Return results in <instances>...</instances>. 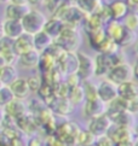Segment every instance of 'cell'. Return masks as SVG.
Here are the masks:
<instances>
[{"label": "cell", "mask_w": 138, "mask_h": 146, "mask_svg": "<svg viewBox=\"0 0 138 146\" xmlns=\"http://www.w3.org/2000/svg\"><path fill=\"white\" fill-rule=\"evenodd\" d=\"M60 47L68 53H75L81 44V35L78 29L64 27L62 33L54 41Z\"/></svg>", "instance_id": "6da1fadb"}, {"label": "cell", "mask_w": 138, "mask_h": 146, "mask_svg": "<svg viewBox=\"0 0 138 146\" xmlns=\"http://www.w3.org/2000/svg\"><path fill=\"white\" fill-rule=\"evenodd\" d=\"M46 21V16L41 11H39L38 9H30V11L22 18L21 23H22L24 33L35 35L42 32Z\"/></svg>", "instance_id": "7a4b0ae2"}, {"label": "cell", "mask_w": 138, "mask_h": 146, "mask_svg": "<svg viewBox=\"0 0 138 146\" xmlns=\"http://www.w3.org/2000/svg\"><path fill=\"white\" fill-rule=\"evenodd\" d=\"M109 82H111L115 86H120L123 83L130 82L133 80V70H132V65L129 63L119 64L114 68H111L108 75L105 76Z\"/></svg>", "instance_id": "3957f363"}, {"label": "cell", "mask_w": 138, "mask_h": 146, "mask_svg": "<svg viewBox=\"0 0 138 146\" xmlns=\"http://www.w3.org/2000/svg\"><path fill=\"white\" fill-rule=\"evenodd\" d=\"M76 58H78V70L76 74L80 77L82 82L90 81V79L93 76L94 71V63L93 58L90 57L85 52H76Z\"/></svg>", "instance_id": "277c9868"}, {"label": "cell", "mask_w": 138, "mask_h": 146, "mask_svg": "<svg viewBox=\"0 0 138 146\" xmlns=\"http://www.w3.org/2000/svg\"><path fill=\"white\" fill-rule=\"evenodd\" d=\"M30 11V6L25 0H12L5 7V19L22 21V18Z\"/></svg>", "instance_id": "5b68a950"}, {"label": "cell", "mask_w": 138, "mask_h": 146, "mask_svg": "<svg viewBox=\"0 0 138 146\" xmlns=\"http://www.w3.org/2000/svg\"><path fill=\"white\" fill-rule=\"evenodd\" d=\"M80 130L81 129L79 128L76 123L67 121L57 127L54 135H56L58 139L62 140L63 143H66L67 145H70L73 143H76V139H78V135L80 133Z\"/></svg>", "instance_id": "8992f818"}, {"label": "cell", "mask_w": 138, "mask_h": 146, "mask_svg": "<svg viewBox=\"0 0 138 146\" xmlns=\"http://www.w3.org/2000/svg\"><path fill=\"white\" fill-rule=\"evenodd\" d=\"M85 18H86V16L75 6V3H73L70 6L63 12V15L61 16L60 19L63 22L64 27L78 29L79 27L82 25Z\"/></svg>", "instance_id": "52a82bcc"}, {"label": "cell", "mask_w": 138, "mask_h": 146, "mask_svg": "<svg viewBox=\"0 0 138 146\" xmlns=\"http://www.w3.org/2000/svg\"><path fill=\"white\" fill-rule=\"evenodd\" d=\"M111 121L107 115H100L98 117L91 118L87 124V130L92 133L94 137H102V135H107L109 128L111 127Z\"/></svg>", "instance_id": "ba28073f"}, {"label": "cell", "mask_w": 138, "mask_h": 146, "mask_svg": "<svg viewBox=\"0 0 138 146\" xmlns=\"http://www.w3.org/2000/svg\"><path fill=\"white\" fill-rule=\"evenodd\" d=\"M97 97L102 103L108 105L118 98V87L108 80L100 81L97 85Z\"/></svg>", "instance_id": "9c48e42d"}, {"label": "cell", "mask_w": 138, "mask_h": 146, "mask_svg": "<svg viewBox=\"0 0 138 146\" xmlns=\"http://www.w3.org/2000/svg\"><path fill=\"white\" fill-rule=\"evenodd\" d=\"M57 69L60 70L62 76L76 74V70H78L76 52L75 53H68V52H66L62 58L57 62Z\"/></svg>", "instance_id": "30bf717a"}, {"label": "cell", "mask_w": 138, "mask_h": 146, "mask_svg": "<svg viewBox=\"0 0 138 146\" xmlns=\"http://www.w3.org/2000/svg\"><path fill=\"white\" fill-rule=\"evenodd\" d=\"M93 63H94L93 75L97 77L107 76L111 68L115 66L113 58H111V54H99L98 53L93 58Z\"/></svg>", "instance_id": "8fae6325"}, {"label": "cell", "mask_w": 138, "mask_h": 146, "mask_svg": "<svg viewBox=\"0 0 138 146\" xmlns=\"http://www.w3.org/2000/svg\"><path fill=\"white\" fill-rule=\"evenodd\" d=\"M0 59L4 65H13L17 60V56L13 52V40L5 36L0 39Z\"/></svg>", "instance_id": "7c38bea8"}, {"label": "cell", "mask_w": 138, "mask_h": 146, "mask_svg": "<svg viewBox=\"0 0 138 146\" xmlns=\"http://www.w3.org/2000/svg\"><path fill=\"white\" fill-rule=\"evenodd\" d=\"M108 138L113 141L114 145L123 143V141H130L133 140V133H132V128H127V127H120V126H115L111 124V127L108 130Z\"/></svg>", "instance_id": "4fadbf2b"}, {"label": "cell", "mask_w": 138, "mask_h": 146, "mask_svg": "<svg viewBox=\"0 0 138 146\" xmlns=\"http://www.w3.org/2000/svg\"><path fill=\"white\" fill-rule=\"evenodd\" d=\"M3 111L5 113V116H7L12 119H18L21 117H23L24 115L28 113V109H27V104L23 100H18V99H13V100L6 105Z\"/></svg>", "instance_id": "5bb4252c"}, {"label": "cell", "mask_w": 138, "mask_h": 146, "mask_svg": "<svg viewBox=\"0 0 138 146\" xmlns=\"http://www.w3.org/2000/svg\"><path fill=\"white\" fill-rule=\"evenodd\" d=\"M34 50V40L33 35L23 33L19 38L13 40V52L17 56V58L19 56H22L27 52Z\"/></svg>", "instance_id": "9a60e30c"}, {"label": "cell", "mask_w": 138, "mask_h": 146, "mask_svg": "<svg viewBox=\"0 0 138 146\" xmlns=\"http://www.w3.org/2000/svg\"><path fill=\"white\" fill-rule=\"evenodd\" d=\"M105 109H107V105L97 98V99H92V100H85L82 111L85 116L88 119H91V118L100 116V115H104Z\"/></svg>", "instance_id": "2e32d148"}, {"label": "cell", "mask_w": 138, "mask_h": 146, "mask_svg": "<svg viewBox=\"0 0 138 146\" xmlns=\"http://www.w3.org/2000/svg\"><path fill=\"white\" fill-rule=\"evenodd\" d=\"M118 87V97L126 102H137L138 100V83L130 81L123 83Z\"/></svg>", "instance_id": "e0dca14e"}, {"label": "cell", "mask_w": 138, "mask_h": 146, "mask_svg": "<svg viewBox=\"0 0 138 146\" xmlns=\"http://www.w3.org/2000/svg\"><path fill=\"white\" fill-rule=\"evenodd\" d=\"M3 33L5 38H9L11 40H15L19 38L24 33L23 27L21 21H13V19H4L3 22Z\"/></svg>", "instance_id": "ac0fdd59"}, {"label": "cell", "mask_w": 138, "mask_h": 146, "mask_svg": "<svg viewBox=\"0 0 138 146\" xmlns=\"http://www.w3.org/2000/svg\"><path fill=\"white\" fill-rule=\"evenodd\" d=\"M16 126H17L19 132H22L24 134H28V135H35V130L38 129L39 124L36 123L35 118L31 116L30 113L24 115L23 117H21L18 119H16Z\"/></svg>", "instance_id": "d6986e66"}, {"label": "cell", "mask_w": 138, "mask_h": 146, "mask_svg": "<svg viewBox=\"0 0 138 146\" xmlns=\"http://www.w3.org/2000/svg\"><path fill=\"white\" fill-rule=\"evenodd\" d=\"M49 109L54 113L61 115V116H68L69 113L73 112L74 105L68 100V98H56L49 106Z\"/></svg>", "instance_id": "ffe728a7"}, {"label": "cell", "mask_w": 138, "mask_h": 146, "mask_svg": "<svg viewBox=\"0 0 138 146\" xmlns=\"http://www.w3.org/2000/svg\"><path fill=\"white\" fill-rule=\"evenodd\" d=\"M10 90H11L15 99H18V100H24V99H27L30 94L29 87L27 85V80L23 79V77H18V79L10 86Z\"/></svg>", "instance_id": "44dd1931"}, {"label": "cell", "mask_w": 138, "mask_h": 146, "mask_svg": "<svg viewBox=\"0 0 138 146\" xmlns=\"http://www.w3.org/2000/svg\"><path fill=\"white\" fill-rule=\"evenodd\" d=\"M109 13H110V18L113 21H119L123 19L127 13H129V9H127V5L125 1H121V0H115V1H111L107 4Z\"/></svg>", "instance_id": "7402d4cb"}, {"label": "cell", "mask_w": 138, "mask_h": 146, "mask_svg": "<svg viewBox=\"0 0 138 146\" xmlns=\"http://www.w3.org/2000/svg\"><path fill=\"white\" fill-rule=\"evenodd\" d=\"M63 29H64V24H63L62 21L58 19V18L51 17V18H49V19L46 21L42 32H45L52 40L55 41L58 38V35L62 33Z\"/></svg>", "instance_id": "603a6c76"}, {"label": "cell", "mask_w": 138, "mask_h": 146, "mask_svg": "<svg viewBox=\"0 0 138 146\" xmlns=\"http://www.w3.org/2000/svg\"><path fill=\"white\" fill-rule=\"evenodd\" d=\"M18 79V74L15 65H3L0 68V82L3 86L10 87Z\"/></svg>", "instance_id": "cb8c5ba5"}, {"label": "cell", "mask_w": 138, "mask_h": 146, "mask_svg": "<svg viewBox=\"0 0 138 146\" xmlns=\"http://www.w3.org/2000/svg\"><path fill=\"white\" fill-rule=\"evenodd\" d=\"M109 119L111 121V123L115 124V126H120V127H127V128H132V124H133V115L129 111H121L118 113L110 115L108 116Z\"/></svg>", "instance_id": "d4e9b609"}, {"label": "cell", "mask_w": 138, "mask_h": 146, "mask_svg": "<svg viewBox=\"0 0 138 146\" xmlns=\"http://www.w3.org/2000/svg\"><path fill=\"white\" fill-rule=\"evenodd\" d=\"M40 53L35 50H31L27 53H24L22 56H19L17 58V62L19 63L21 66L27 68V69H31V68H36L39 63Z\"/></svg>", "instance_id": "484cf974"}, {"label": "cell", "mask_w": 138, "mask_h": 146, "mask_svg": "<svg viewBox=\"0 0 138 146\" xmlns=\"http://www.w3.org/2000/svg\"><path fill=\"white\" fill-rule=\"evenodd\" d=\"M75 3V6L80 10L85 16H91L99 9L102 5V1L99 0H78Z\"/></svg>", "instance_id": "4316f807"}, {"label": "cell", "mask_w": 138, "mask_h": 146, "mask_svg": "<svg viewBox=\"0 0 138 146\" xmlns=\"http://www.w3.org/2000/svg\"><path fill=\"white\" fill-rule=\"evenodd\" d=\"M33 40H34V50L38 51L39 53L45 52L52 44H54V40H52L45 32H40L38 34L33 35Z\"/></svg>", "instance_id": "83f0119b"}, {"label": "cell", "mask_w": 138, "mask_h": 146, "mask_svg": "<svg viewBox=\"0 0 138 146\" xmlns=\"http://www.w3.org/2000/svg\"><path fill=\"white\" fill-rule=\"evenodd\" d=\"M137 39V35L136 33L133 32H131V30L129 29H126L124 27V30H123V33L120 34V36L118 38V40L115 41V44L118 45V47L120 48H124V47H127V46H131L132 44H135V41Z\"/></svg>", "instance_id": "f1b7e54d"}, {"label": "cell", "mask_w": 138, "mask_h": 146, "mask_svg": "<svg viewBox=\"0 0 138 146\" xmlns=\"http://www.w3.org/2000/svg\"><path fill=\"white\" fill-rule=\"evenodd\" d=\"M56 66H57L56 60L52 58L51 56H49V54L46 53V52H42V53H40L38 68L40 69V71L42 72V74H45V72L50 71V70H52V69H55Z\"/></svg>", "instance_id": "f546056e"}, {"label": "cell", "mask_w": 138, "mask_h": 146, "mask_svg": "<svg viewBox=\"0 0 138 146\" xmlns=\"http://www.w3.org/2000/svg\"><path fill=\"white\" fill-rule=\"evenodd\" d=\"M38 94L40 97V100L44 103L47 108H49L52 104V102L56 99L55 93H54V87L44 85V83H42V86L40 87V90L38 91Z\"/></svg>", "instance_id": "4dcf8cb0"}, {"label": "cell", "mask_w": 138, "mask_h": 146, "mask_svg": "<svg viewBox=\"0 0 138 146\" xmlns=\"http://www.w3.org/2000/svg\"><path fill=\"white\" fill-rule=\"evenodd\" d=\"M87 36H88V44L94 51L98 48V46L103 42L105 38H107V35L104 33V28L94 30V32L87 34Z\"/></svg>", "instance_id": "1f68e13d"}, {"label": "cell", "mask_w": 138, "mask_h": 146, "mask_svg": "<svg viewBox=\"0 0 138 146\" xmlns=\"http://www.w3.org/2000/svg\"><path fill=\"white\" fill-rule=\"evenodd\" d=\"M120 48L118 47V45L107 36V38L104 39L103 42L98 46V48L96 51L98 52L99 54H113V53H115V52H118Z\"/></svg>", "instance_id": "d6a6232c"}, {"label": "cell", "mask_w": 138, "mask_h": 146, "mask_svg": "<svg viewBox=\"0 0 138 146\" xmlns=\"http://www.w3.org/2000/svg\"><path fill=\"white\" fill-rule=\"evenodd\" d=\"M121 23H123V25L126 29H129L133 33H137L138 32V13L129 12L123 18V22Z\"/></svg>", "instance_id": "836d02e7"}, {"label": "cell", "mask_w": 138, "mask_h": 146, "mask_svg": "<svg viewBox=\"0 0 138 146\" xmlns=\"http://www.w3.org/2000/svg\"><path fill=\"white\" fill-rule=\"evenodd\" d=\"M68 100L73 105L81 104L85 100V94H84V90H82V86L81 85L75 87V88H72V90L69 91Z\"/></svg>", "instance_id": "e575fe53"}, {"label": "cell", "mask_w": 138, "mask_h": 146, "mask_svg": "<svg viewBox=\"0 0 138 146\" xmlns=\"http://www.w3.org/2000/svg\"><path fill=\"white\" fill-rule=\"evenodd\" d=\"M96 137L90 133L88 130H80V133L78 135L76 143L80 146H94V143H96Z\"/></svg>", "instance_id": "d590c367"}, {"label": "cell", "mask_w": 138, "mask_h": 146, "mask_svg": "<svg viewBox=\"0 0 138 146\" xmlns=\"http://www.w3.org/2000/svg\"><path fill=\"white\" fill-rule=\"evenodd\" d=\"M82 90H84V94H85V100H92V99H97V85L90 82V81H85L82 83Z\"/></svg>", "instance_id": "8d00e7d4"}, {"label": "cell", "mask_w": 138, "mask_h": 146, "mask_svg": "<svg viewBox=\"0 0 138 146\" xmlns=\"http://www.w3.org/2000/svg\"><path fill=\"white\" fill-rule=\"evenodd\" d=\"M15 99L13 94L10 87H6V86H3L0 88V109H4L6 105H9L10 103Z\"/></svg>", "instance_id": "74e56055"}, {"label": "cell", "mask_w": 138, "mask_h": 146, "mask_svg": "<svg viewBox=\"0 0 138 146\" xmlns=\"http://www.w3.org/2000/svg\"><path fill=\"white\" fill-rule=\"evenodd\" d=\"M25 80H27V85L29 87V91L38 93V91L40 90V87L42 86L41 77L38 76V75H31V76H29L28 79H25Z\"/></svg>", "instance_id": "f35d334b"}, {"label": "cell", "mask_w": 138, "mask_h": 146, "mask_svg": "<svg viewBox=\"0 0 138 146\" xmlns=\"http://www.w3.org/2000/svg\"><path fill=\"white\" fill-rule=\"evenodd\" d=\"M45 52H46V53L49 54V56H51L52 58H54V59L56 60V63H57V62L62 58L63 54L66 53V52L63 51V50H62V48H61V47H60V46H58L57 44H55V42L52 44V45H51L50 47L47 48Z\"/></svg>", "instance_id": "ab89813d"}, {"label": "cell", "mask_w": 138, "mask_h": 146, "mask_svg": "<svg viewBox=\"0 0 138 146\" xmlns=\"http://www.w3.org/2000/svg\"><path fill=\"white\" fill-rule=\"evenodd\" d=\"M69 91L70 90L64 83V81H62L60 83H57L56 86H54V93L56 98H68Z\"/></svg>", "instance_id": "60d3db41"}, {"label": "cell", "mask_w": 138, "mask_h": 146, "mask_svg": "<svg viewBox=\"0 0 138 146\" xmlns=\"http://www.w3.org/2000/svg\"><path fill=\"white\" fill-rule=\"evenodd\" d=\"M80 82H82V81L80 80V77L78 76V74H70V75L66 76L64 83L69 87V90H72V88H75V87H78V86H80V85H81Z\"/></svg>", "instance_id": "b9f144b4"}, {"label": "cell", "mask_w": 138, "mask_h": 146, "mask_svg": "<svg viewBox=\"0 0 138 146\" xmlns=\"http://www.w3.org/2000/svg\"><path fill=\"white\" fill-rule=\"evenodd\" d=\"M44 145L45 146H68L66 143H63L62 140L58 139L56 135H50V137H47Z\"/></svg>", "instance_id": "7bdbcfd3"}, {"label": "cell", "mask_w": 138, "mask_h": 146, "mask_svg": "<svg viewBox=\"0 0 138 146\" xmlns=\"http://www.w3.org/2000/svg\"><path fill=\"white\" fill-rule=\"evenodd\" d=\"M61 4V0H50V1H42V5L47 9V11H49L51 15H54L55 11L57 10L58 5Z\"/></svg>", "instance_id": "ee69618b"}, {"label": "cell", "mask_w": 138, "mask_h": 146, "mask_svg": "<svg viewBox=\"0 0 138 146\" xmlns=\"http://www.w3.org/2000/svg\"><path fill=\"white\" fill-rule=\"evenodd\" d=\"M94 146H114V144L108 138V135H102V137H97Z\"/></svg>", "instance_id": "f6af8a7d"}, {"label": "cell", "mask_w": 138, "mask_h": 146, "mask_svg": "<svg viewBox=\"0 0 138 146\" xmlns=\"http://www.w3.org/2000/svg\"><path fill=\"white\" fill-rule=\"evenodd\" d=\"M27 146H44V140L38 135H31L27 141Z\"/></svg>", "instance_id": "bcb514c9"}, {"label": "cell", "mask_w": 138, "mask_h": 146, "mask_svg": "<svg viewBox=\"0 0 138 146\" xmlns=\"http://www.w3.org/2000/svg\"><path fill=\"white\" fill-rule=\"evenodd\" d=\"M125 3L127 5V9H129V12L138 13V0H129Z\"/></svg>", "instance_id": "7dc6e473"}, {"label": "cell", "mask_w": 138, "mask_h": 146, "mask_svg": "<svg viewBox=\"0 0 138 146\" xmlns=\"http://www.w3.org/2000/svg\"><path fill=\"white\" fill-rule=\"evenodd\" d=\"M9 146H25V144H24V141L22 140L21 137H16V138L10 139Z\"/></svg>", "instance_id": "c3c4849f"}, {"label": "cell", "mask_w": 138, "mask_h": 146, "mask_svg": "<svg viewBox=\"0 0 138 146\" xmlns=\"http://www.w3.org/2000/svg\"><path fill=\"white\" fill-rule=\"evenodd\" d=\"M132 70H133V77L138 80V59L135 62V64L132 65Z\"/></svg>", "instance_id": "681fc988"}, {"label": "cell", "mask_w": 138, "mask_h": 146, "mask_svg": "<svg viewBox=\"0 0 138 146\" xmlns=\"http://www.w3.org/2000/svg\"><path fill=\"white\" fill-rule=\"evenodd\" d=\"M135 144V140H130V141H123V143H119L114 146H133Z\"/></svg>", "instance_id": "f907efd6"}, {"label": "cell", "mask_w": 138, "mask_h": 146, "mask_svg": "<svg viewBox=\"0 0 138 146\" xmlns=\"http://www.w3.org/2000/svg\"><path fill=\"white\" fill-rule=\"evenodd\" d=\"M4 117H5V113H4V111H3V109H0V127H1V124H3Z\"/></svg>", "instance_id": "816d5d0a"}, {"label": "cell", "mask_w": 138, "mask_h": 146, "mask_svg": "<svg viewBox=\"0 0 138 146\" xmlns=\"http://www.w3.org/2000/svg\"><path fill=\"white\" fill-rule=\"evenodd\" d=\"M4 38V33H3V24L0 22V39Z\"/></svg>", "instance_id": "f5cc1de1"}, {"label": "cell", "mask_w": 138, "mask_h": 146, "mask_svg": "<svg viewBox=\"0 0 138 146\" xmlns=\"http://www.w3.org/2000/svg\"><path fill=\"white\" fill-rule=\"evenodd\" d=\"M135 134H136V137L138 138V126L136 127V129H135Z\"/></svg>", "instance_id": "db71d44e"}, {"label": "cell", "mask_w": 138, "mask_h": 146, "mask_svg": "<svg viewBox=\"0 0 138 146\" xmlns=\"http://www.w3.org/2000/svg\"><path fill=\"white\" fill-rule=\"evenodd\" d=\"M68 146H80L78 143H73V144H70V145H68Z\"/></svg>", "instance_id": "11a10c76"}, {"label": "cell", "mask_w": 138, "mask_h": 146, "mask_svg": "<svg viewBox=\"0 0 138 146\" xmlns=\"http://www.w3.org/2000/svg\"><path fill=\"white\" fill-rule=\"evenodd\" d=\"M136 52H137V54H138V42H137V45H136Z\"/></svg>", "instance_id": "9f6ffc18"}, {"label": "cell", "mask_w": 138, "mask_h": 146, "mask_svg": "<svg viewBox=\"0 0 138 146\" xmlns=\"http://www.w3.org/2000/svg\"><path fill=\"white\" fill-rule=\"evenodd\" d=\"M4 65V63H3V62H1V59H0V68H1Z\"/></svg>", "instance_id": "6f0895ef"}, {"label": "cell", "mask_w": 138, "mask_h": 146, "mask_svg": "<svg viewBox=\"0 0 138 146\" xmlns=\"http://www.w3.org/2000/svg\"><path fill=\"white\" fill-rule=\"evenodd\" d=\"M133 146H138V140H137V141H135V144H133Z\"/></svg>", "instance_id": "680465c9"}, {"label": "cell", "mask_w": 138, "mask_h": 146, "mask_svg": "<svg viewBox=\"0 0 138 146\" xmlns=\"http://www.w3.org/2000/svg\"><path fill=\"white\" fill-rule=\"evenodd\" d=\"M3 87V85H1V82H0V88H1Z\"/></svg>", "instance_id": "91938a15"}]
</instances>
